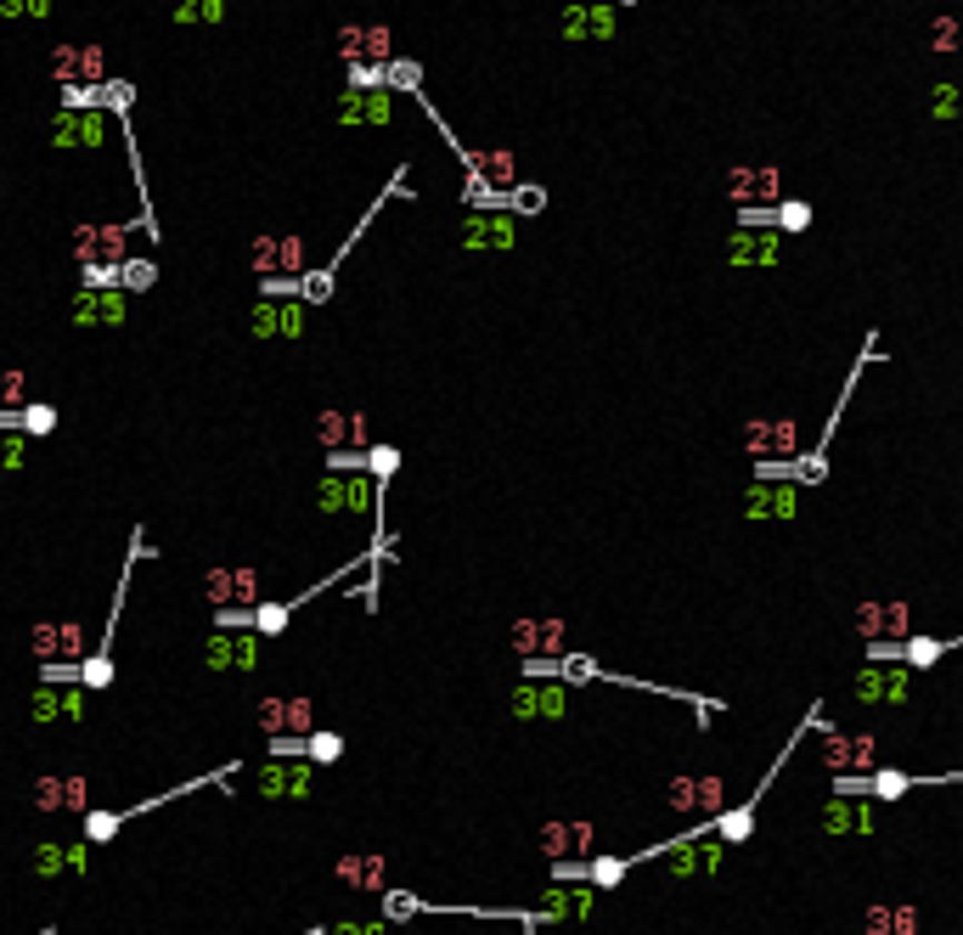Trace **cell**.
<instances>
[{"instance_id":"6da1fadb","label":"cell","mask_w":963,"mask_h":935,"mask_svg":"<svg viewBox=\"0 0 963 935\" xmlns=\"http://www.w3.org/2000/svg\"><path fill=\"white\" fill-rule=\"evenodd\" d=\"M231 773H242V760H226L220 773H198V778H187V784L158 789V795H147V800H130V806H119V812L91 806V812H85V839H91V845H108V839H113L125 823H136V817H147V812L169 806V800H187V795H198V789H226V784H231Z\"/></svg>"},{"instance_id":"7a4b0ae2","label":"cell","mask_w":963,"mask_h":935,"mask_svg":"<svg viewBox=\"0 0 963 935\" xmlns=\"http://www.w3.org/2000/svg\"><path fill=\"white\" fill-rule=\"evenodd\" d=\"M113 130H119V119L108 108H57V119L46 125V147L51 152H102Z\"/></svg>"},{"instance_id":"3957f363","label":"cell","mask_w":963,"mask_h":935,"mask_svg":"<svg viewBox=\"0 0 963 935\" xmlns=\"http://www.w3.org/2000/svg\"><path fill=\"white\" fill-rule=\"evenodd\" d=\"M141 226V220H136ZM130 220H85V226H73V260H79V271L85 266H125L130 260V231H136ZM147 231V226H141Z\"/></svg>"},{"instance_id":"277c9868","label":"cell","mask_w":963,"mask_h":935,"mask_svg":"<svg viewBox=\"0 0 963 935\" xmlns=\"http://www.w3.org/2000/svg\"><path fill=\"white\" fill-rule=\"evenodd\" d=\"M310 332V305L305 299H259L248 310V338L254 345H299Z\"/></svg>"},{"instance_id":"5b68a950","label":"cell","mask_w":963,"mask_h":935,"mask_svg":"<svg viewBox=\"0 0 963 935\" xmlns=\"http://www.w3.org/2000/svg\"><path fill=\"white\" fill-rule=\"evenodd\" d=\"M29 648L46 665H85L91 659V637H85V620H34L29 626Z\"/></svg>"},{"instance_id":"8992f818","label":"cell","mask_w":963,"mask_h":935,"mask_svg":"<svg viewBox=\"0 0 963 935\" xmlns=\"http://www.w3.org/2000/svg\"><path fill=\"white\" fill-rule=\"evenodd\" d=\"M198 665L203 670H259L266 665V637L259 631H215L198 643Z\"/></svg>"},{"instance_id":"52a82bcc","label":"cell","mask_w":963,"mask_h":935,"mask_svg":"<svg viewBox=\"0 0 963 935\" xmlns=\"http://www.w3.org/2000/svg\"><path fill=\"white\" fill-rule=\"evenodd\" d=\"M254 789H259V800H310V789H316V767H310V760L266 755V760L254 767Z\"/></svg>"},{"instance_id":"ba28073f","label":"cell","mask_w":963,"mask_h":935,"mask_svg":"<svg viewBox=\"0 0 963 935\" xmlns=\"http://www.w3.org/2000/svg\"><path fill=\"white\" fill-rule=\"evenodd\" d=\"M254 271H259V282L266 277H305L310 271V248H305V237H277V231H259L254 237Z\"/></svg>"},{"instance_id":"9c48e42d","label":"cell","mask_w":963,"mask_h":935,"mask_svg":"<svg viewBox=\"0 0 963 935\" xmlns=\"http://www.w3.org/2000/svg\"><path fill=\"white\" fill-rule=\"evenodd\" d=\"M907 694H913V665H862L851 676L856 705H907Z\"/></svg>"},{"instance_id":"30bf717a","label":"cell","mask_w":963,"mask_h":935,"mask_svg":"<svg viewBox=\"0 0 963 935\" xmlns=\"http://www.w3.org/2000/svg\"><path fill=\"white\" fill-rule=\"evenodd\" d=\"M316 440L327 451H367V446H378L367 411H349V406H321L316 411Z\"/></svg>"},{"instance_id":"8fae6325","label":"cell","mask_w":963,"mask_h":935,"mask_svg":"<svg viewBox=\"0 0 963 935\" xmlns=\"http://www.w3.org/2000/svg\"><path fill=\"white\" fill-rule=\"evenodd\" d=\"M136 294L130 288H79L73 294V327H125Z\"/></svg>"},{"instance_id":"7c38bea8","label":"cell","mask_w":963,"mask_h":935,"mask_svg":"<svg viewBox=\"0 0 963 935\" xmlns=\"http://www.w3.org/2000/svg\"><path fill=\"white\" fill-rule=\"evenodd\" d=\"M259 733L266 738H310L316 733V705L310 699H288V694H271L259 699Z\"/></svg>"},{"instance_id":"4fadbf2b","label":"cell","mask_w":963,"mask_h":935,"mask_svg":"<svg viewBox=\"0 0 963 935\" xmlns=\"http://www.w3.org/2000/svg\"><path fill=\"white\" fill-rule=\"evenodd\" d=\"M34 806L46 817H57V812L85 817V812H91V784H85V773H40L34 778Z\"/></svg>"},{"instance_id":"5bb4252c","label":"cell","mask_w":963,"mask_h":935,"mask_svg":"<svg viewBox=\"0 0 963 935\" xmlns=\"http://www.w3.org/2000/svg\"><path fill=\"white\" fill-rule=\"evenodd\" d=\"M513 237H518L513 209H468L463 215V248L468 253H502V248H513Z\"/></svg>"},{"instance_id":"9a60e30c","label":"cell","mask_w":963,"mask_h":935,"mask_svg":"<svg viewBox=\"0 0 963 935\" xmlns=\"http://www.w3.org/2000/svg\"><path fill=\"white\" fill-rule=\"evenodd\" d=\"M817 733H823V767H828L834 778H862V773H873V738H862V733H834L828 722H823Z\"/></svg>"},{"instance_id":"2e32d148","label":"cell","mask_w":963,"mask_h":935,"mask_svg":"<svg viewBox=\"0 0 963 935\" xmlns=\"http://www.w3.org/2000/svg\"><path fill=\"white\" fill-rule=\"evenodd\" d=\"M744 451L755 462H790V451H795V417H755V422H744Z\"/></svg>"},{"instance_id":"e0dca14e","label":"cell","mask_w":963,"mask_h":935,"mask_svg":"<svg viewBox=\"0 0 963 935\" xmlns=\"http://www.w3.org/2000/svg\"><path fill=\"white\" fill-rule=\"evenodd\" d=\"M801 514V485H790V479H755L749 490H744V519H795Z\"/></svg>"},{"instance_id":"ac0fdd59","label":"cell","mask_w":963,"mask_h":935,"mask_svg":"<svg viewBox=\"0 0 963 935\" xmlns=\"http://www.w3.org/2000/svg\"><path fill=\"white\" fill-rule=\"evenodd\" d=\"M29 868L40 879H62V874H85L91 868V839H40Z\"/></svg>"},{"instance_id":"d6986e66","label":"cell","mask_w":963,"mask_h":935,"mask_svg":"<svg viewBox=\"0 0 963 935\" xmlns=\"http://www.w3.org/2000/svg\"><path fill=\"white\" fill-rule=\"evenodd\" d=\"M564 40H608L615 34V0H569L558 18Z\"/></svg>"},{"instance_id":"ffe728a7","label":"cell","mask_w":963,"mask_h":935,"mask_svg":"<svg viewBox=\"0 0 963 935\" xmlns=\"http://www.w3.org/2000/svg\"><path fill=\"white\" fill-rule=\"evenodd\" d=\"M332 879H338L344 891L384 896V891H389V863H384V852H344V857L332 863Z\"/></svg>"},{"instance_id":"44dd1931","label":"cell","mask_w":963,"mask_h":935,"mask_svg":"<svg viewBox=\"0 0 963 935\" xmlns=\"http://www.w3.org/2000/svg\"><path fill=\"white\" fill-rule=\"evenodd\" d=\"M856 631L867 643H907L913 637V609L907 604H862L856 609Z\"/></svg>"},{"instance_id":"7402d4cb","label":"cell","mask_w":963,"mask_h":935,"mask_svg":"<svg viewBox=\"0 0 963 935\" xmlns=\"http://www.w3.org/2000/svg\"><path fill=\"white\" fill-rule=\"evenodd\" d=\"M727 260L733 266H777L783 260V231H772V226H738L727 237Z\"/></svg>"},{"instance_id":"603a6c76","label":"cell","mask_w":963,"mask_h":935,"mask_svg":"<svg viewBox=\"0 0 963 935\" xmlns=\"http://www.w3.org/2000/svg\"><path fill=\"white\" fill-rule=\"evenodd\" d=\"M332 119L338 125H389L395 119V91H338L332 102Z\"/></svg>"},{"instance_id":"cb8c5ba5","label":"cell","mask_w":963,"mask_h":935,"mask_svg":"<svg viewBox=\"0 0 963 935\" xmlns=\"http://www.w3.org/2000/svg\"><path fill=\"white\" fill-rule=\"evenodd\" d=\"M727 192H733L744 209H772V203L783 198V176H777V169H766V163L733 169V176H727Z\"/></svg>"},{"instance_id":"d4e9b609","label":"cell","mask_w":963,"mask_h":935,"mask_svg":"<svg viewBox=\"0 0 963 935\" xmlns=\"http://www.w3.org/2000/svg\"><path fill=\"white\" fill-rule=\"evenodd\" d=\"M564 716V683H518L513 688V722H558Z\"/></svg>"},{"instance_id":"484cf974","label":"cell","mask_w":963,"mask_h":935,"mask_svg":"<svg viewBox=\"0 0 963 935\" xmlns=\"http://www.w3.org/2000/svg\"><path fill=\"white\" fill-rule=\"evenodd\" d=\"M513 648L524 659H558V654H569L564 648V620H518L513 626Z\"/></svg>"},{"instance_id":"4316f807","label":"cell","mask_w":963,"mask_h":935,"mask_svg":"<svg viewBox=\"0 0 963 935\" xmlns=\"http://www.w3.org/2000/svg\"><path fill=\"white\" fill-rule=\"evenodd\" d=\"M823 828H828V834H873V800L828 795V806H823Z\"/></svg>"},{"instance_id":"83f0119b","label":"cell","mask_w":963,"mask_h":935,"mask_svg":"<svg viewBox=\"0 0 963 935\" xmlns=\"http://www.w3.org/2000/svg\"><path fill=\"white\" fill-rule=\"evenodd\" d=\"M463 163H468V176H479L485 187H496V192H513L518 181H513V152H502V147H490V152H468L463 147Z\"/></svg>"},{"instance_id":"f1b7e54d","label":"cell","mask_w":963,"mask_h":935,"mask_svg":"<svg viewBox=\"0 0 963 935\" xmlns=\"http://www.w3.org/2000/svg\"><path fill=\"white\" fill-rule=\"evenodd\" d=\"M592 902H597V885H553L547 902H542V913H547L553 924H558V918H586Z\"/></svg>"},{"instance_id":"f546056e","label":"cell","mask_w":963,"mask_h":935,"mask_svg":"<svg viewBox=\"0 0 963 935\" xmlns=\"http://www.w3.org/2000/svg\"><path fill=\"white\" fill-rule=\"evenodd\" d=\"M542 845H547L553 863H564V857L592 852V828H580V823H547V828H542Z\"/></svg>"},{"instance_id":"4dcf8cb0","label":"cell","mask_w":963,"mask_h":935,"mask_svg":"<svg viewBox=\"0 0 963 935\" xmlns=\"http://www.w3.org/2000/svg\"><path fill=\"white\" fill-rule=\"evenodd\" d=\"M310 507L321 519H344L349 514V474H321L310 485Z\"/></svg>"},{"instance_id":"1f68e13d","label":"cell","mask_w":963,"mask_h":935,"mask_svg":"<svg viewBox=\"0 0 963 935\" xmlns=\"http://www.w3.org/2000/svg\"><path fill=\"white\" fill-rule=\"evenodd\" d=\"M175 29H220L226 23V0H169Z\"/></svg>"},{"instance_id":"d6a6232c","label":"cell","mask_w":963,"mask_h":935,"mask_svg":"<svg viewBox=\"0 0 963 935\" xmlns=\"http://www.w3.org/2000/svg\"><path fill=\"white\" fill-rule=\"evenodd\" d=\"M671 806L676 812H693V806H722V778H676L671 784Z\"/></svg>"},{"instance_id":"836d02e7","label":"cell","mask_w":963,"mask_h":935,"mask_svg":"<svg viewBox=\"0 0 963 935\" xmlns=\"http://www.w3.org/2000/svg\"><path fill=\"white\" fill-rule=\"evenodd\" d=\"M305 760H310V767H338V760H344V733L316 727V733L305 738Z\"/></svg>"},{"instance_id":"e575fe53","label":"cell","mask_w":963,"mask_h":935,"mask_svg":"<svg viewBox=\"0 0 963 935\" xmlns=\"http://www.w3.org/2000/svg\"><path fill=\"white\" fill-rule=\"evenodd\" d=\"M361 62H378V68L395 62V34L384 23H361Z\"/></svg>"},{"instance_id":"d590c367","label":"cell","mask_w":963,"mask_h":935,"mask_svg":"<svg viewBox=\"0 0 963 935\" xmlns=\"http://www.w3.org/2000/svg\"><path fill=\"white\" fill-rule=\"evenodd\" d=\"M29 722H34V727H57V722H62V683H40V688H34Z\"/></svg>"},{"instance_id":"8d00e7d4","label":"cell","mask_w":963,"mask_h":935,"mask_svg":"<svg viewBox=\"0 0 963 935\" xmlns=\"http://www.w3.org/2000/svg\"><path fill=\"white\" fill-rule=\"evenodd\" d=\"M57 422H62V417H57V406H51V400H29V406H23V435H29V440L57 435Z\"/></svg>"},{"instance_id":"74e56055","label":"cell","mask_w":963,"mask_h":935,"mask_svg":"<svg viewBox=\"0 0 963 935\" xmlns=\"http://www.w3.org/2000/svg\"><path fill=\"white\" fill-rule=\"evenodd\" d=\"M113 73H108V51L97 46V40H85L79 46V84H108Z\"/></svg>"},{"instance_id":"f35d334b","label":"cell","mask_w":963,"mask_h":935,"mask_svg":"<svg viewBox=\"0 0 963 935\" xmlns=\"http://www.w3.org/2000/svg\"><path fill=\"white\" fill-rule=\"evenodd\" d=\"M34 400V384L23 367H0V406H29Z\"/></svg>"},{"instance_id":"ab89813d","label":"cell","mask_w":963,"mask_h":935,"mask_svg":"<svg viewBox=\"0 0 963 935\" xmlns=\"http://www.w3.org/2000/svg\"><path fill=\"white\" fill-rule=\"evenodd\" d=\"M29 451H34L29 435H0V474H23L29 468Z\"/></svg>"},{"instance_id":"60d3db41","label":"cell","mask_w":963,"mask_h":935,"mask_svg":"<svg viewBox=\"0 0 963 935\" xmlns=\"http://www.w3.org/2000/svg\"><path fill=\"white\" fill-rule=\"evenodd\" d=\"M389 91H406V97H423V68L411 57H395L389 62Z\"/></svg>"},{"instance_id":"b9f144b4","label":"cell","mask_w":963,"mask_h":935,"mask_svg":"<svg viewBox=\"0 0 963 935\" xmlns=\"http://www.w3.org/2000/svg\"><path fill=\"white\" fill-rule=\"evenodd\" d=\"M51 79H62V84H79V40H62V46H51Z\"/></svg>"},{"instance_id":"7bdbcfd3","label":"cell","mask_w":963,"mask_h":935,"mask_svg":"<svg viewBox=\"0 0 963 935\" xmlns=\"http://www.w3.org/2000/svg\"><path fill=\"white\" fill-rule=\"evenodd\" d=\"M395 468H400V451H395L389 440H378V446H367V474H373L378 485H389V479H395Z\"/></svg>"},{"instance_id":"ee69618b","label":"cell","mask_w":963,"mask_h":935,"mask_svg":"<svg viewBox=\"0 0 963 935\" xmlns=\"http://www.w3.org/2000/svg\"><path fill=\"white\" fill-rule=\"evenodd\" d=\"M930 113L935 119H963V84H935V91H930Z\"/></svg>"},{"instance_id":"f6af8a7d","label":"cell","mask_w":963,"mask_h":935,"mask_svg":"<svg viewBox=\"0 0 963 935\" xmlns=\"http://www.w3.org/2000/svg\"><path fill=\"white\" fill-rule=\"evenodd\" d=\"M57 0H0V18L7 23H29V18H51Z\"/></svg>"},{"instance_id":"bcb514c9","label":"cell","mask_w":963,"mask_h":935,"mask_svg":"<svg viewBox=\"0 0 963 935\" xmlns=\"http://www.w3.org/2000/svg\"><path fill=\"white\" fill-rule=\"evenodd\" d=\"M152 282H158V266H152V260H125V266H119V288L147 294Z\"/></svg>"},{"instance_id":"7dc6e473","label":"cell","mask_w":963,"mask_h":935,"mask_svg":"<svg viewBox=\"0 0 963 935\" xmlns=\"http://www.w3.org/2000/svg\"><path fill=\"white\" fill-rule=\"evenodd\" d=\"M327 294H332V266L299 277V299H305V305H327Z\"/></svg>"},{"instance_id":"c3c4849f","label":"cell","mask_w":963,"mask_h":935,"mask_svg":"<svg viewBox=\"0 0 963 935\" xmlns=\"http://www.w3.org/2000/svg\"><path fill=\"white\" fill-rule=\"evenodd\" d=\"M321 935H389V918H344V924H321Z\"/></svg>"},{"instance_id":"681fc988","label":"cell","mask_w":963,"mask_h":935,"mask_svg":"<svg viewBox=\"0 0 963 935\" xmlns=\"http://www.w3.org/2000/svg\"><path fill=\"white\" fill-rule=\"evenodd\" d=\"M930 46H935V51H963V18H941V23L930 29Z\"/></svg>"},{"instance_id":"f907efd6","label":"cell","mask_w":963,"mask_h":935,"mask_svg":"<svg viewBox=\"0 0 963 935\" xmlns=\"http://www.w3.org/2000/svg\"><path fill=\"white\" fill-rule=\"evenodd\" d=\"M507 209H513V215H542V209H547V192H542V187H513Z\"/></svg>"},{"instance_id":"816d5d0a","label":"cell","mask_w":963,"mask_h":935,"mask_svg":"<svg viewBox=\"0 0 963 935\" xmlns=\"http://www.w3.org/2000/svg\"><path fill=\"white\" fill-rule=\"evenodd\" d=\"M338 57H344V68L361 62V23H344L338 29Z\"/></svg>"},{"instance_id":"f5cc1de1","label":"cell","mask_w":963,"mask_h":935,"mask_svg":"<svg viewBox=\"0 0 963 935\" xmlns=\"http://www.w3.org/2000/svg\"><path fill=\"white\" fill-rule=\"evenodd\" d=\"M85 699H91V688L62 683V722H85Z\"/></svg>"},{"instance_id":"db71d44e","label":"cell","mask_w":963,"mask_h":935,"mask_svg":"<svg viewBox=\"0 0 963 935\" xmlns=\"http://www.w3.org/2000/svg\"><path fill=\"white\" fill-rule=\"evenodd\" d=\"M615 7H637V0H615Z\"/></svg>"}]
</instances>
